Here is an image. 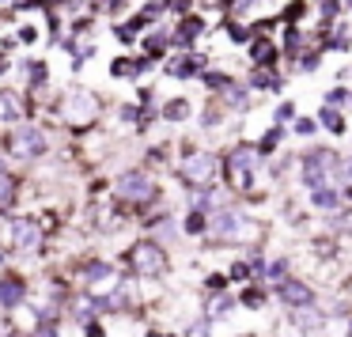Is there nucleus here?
Wrapping results in <instances>:
<instances>
[{
    "label": "nucleus",
    "mask_w": 352,
    "mask_h": 337,
    "mask_svg": "<svg viewBox=\"0 0 352 337\" xmlns=\"http://www.w3.org/2000/svg\"><path fill=\"white\" fill-rule=\"evenodd\" d=\"M125 261H129V269L140 276H163L170 269L167 250H163L160 243H152V239H137V243L125 250Z\"/></svg>",
    "instance_id": "1"
},
{
    "label": "nucleus",
    "mask_w": 352,
    "mask_h": 337,
    "mask_svg": "<svg viewBox=\"0 0 352 337\" xmlns=\"http://www.w3.org/2000/svg\"><path fill=\"white\" fill-rule=\"evenodd\" d=\"M258 148L254 144H235L228 155H223V175L235 190H250L254 182V167H258Z\"/></svg>",
    "instance_id": "2"
},
{
    "label": "nucleus",
    "mask_w": 352,
    "mask_h": 337,
    "mask_svg": "<svg viewBox=\"0 0 352 337\" xmlns=\"http://www.w3.org/2000/svg\"><path fill=\"white\" fill-rule=\"evenodd\" d=\"M182 178L193 190H208V186L220 178V155L212 152H197V148H186V163H182Z\"/></svg>",
    "instance_id": "3"
},
{
    "label": "nucleus",
    "mask_w": 352,
    "mask_h": 337,
    "mask_svg": "<svg viewBox=\"0 0 352 337\" xmlns=\"http://www.w3.org/2000/svg\"><path fill=\"white\" fill-rule=\"evenodd\" d=\"M99 110H102L99 95H95V91H84V87H76V91L65 99V122H69L76 133H84V129H91V125H95Z\"/></svg>",
    "instance_id": "4"
},
{
    "label": "nucleus",
    "mask_w": 352,
    "mask_h": 337,
    "mask_svg": "<svg viewBox=\"0 0 352 337\" xmlns=\"http://www.w3.org/2000/svg\"><path fill=\"white\" fill-rule=\"evenodd\" d=\"M4 148H8L12 155H19V160H34V155L46 152V133H42L38 125H16V129L4 137Z\"/></svg>",
    "instance_id": "5"
},
{
    "label": "nucleus",
    "mask_w": 352,
    "mask_h": 337,
    "mask_svg": "<svg viewBox=\"0 0 352 337\" xmlns=\"http://www.w3.org/2000/svg\"><path fill=\"white\" fill-rule=\"evenodd\" d=\"M118 197H122L125 205H148V201L160 197V190H155V182L144 171H125V175L118 178Z\"/></svg>",
    "instance_id": "6"
},
{
    "label": "nucleus",
    "mask_w": 352,
    "mask_h": 337,
    "mask_svg": "<svg viewBox=\"0 0 352 337\" xmlns=\"http://www.w3.org/2000/svg\"><path fill=\"white\" fill-rule=\"evenodd\" d=\"M8 246L16 254H34L42 246V224L31 220V216H16L8 224Z\"/></svg>",
    "instance_id": "7"
},
{
    "label": "nucleus",
    "mask_w": 352,
    "mask_h": 337,
    "mask_svg": "<svg viewBox=\"0 0 352 337\" xmlns=\"http://www.w3.org/2000/svg\"><path fill=\"white\" fill-rule=\"evenodd\" d=\"M341 171V160H337L333 152H326V148H318V152H307L303 155V182L311 186H326L329 175H337Z\"/></svg>",
    "instance_id": "8"
},
{
    "label": "nucleus",
    "mask_w": 352,
    "mask_h": 337,
    "mask_svg": "<svg viewBox=\"0 0 352 337\" xmlns=\"http://www.w3.org/2000/svg\"><path fill=\"white\" fill-rule=\"evenodd\" d=\"M205 31H208L205 16H201V12H186V16H178L175 31H170V46L175 50H193V42H197Z\"/></svg>",
    "instance_id": "9"
},
{
    "label": "nucleus",
    "mask_w": 352,
    "mask_h": 337,
    "mask_svg": "<svg viewBox=\"0 0 352 337\" xmlns=\"http://www.w3.org/2000/svg\"><path fill=\"white\" fill-rule=\"evenodd\" d=\"M205 69H208V54H193V50H182V54H175V61L163 65V72L175 80H193Z\"/></svg>",
    "instance_id": "10"
},
{
    "label": "nucleus",
    "mask_w": 352,
    "mask_h": 337,
    "mask_svg": "<svg viewBox=\"0 0 352 337\" xmlns=\"http://www.w3.org/2000/svg\"><path fill=\"white\" fill-rule=\"evenodd\" d=\"M280 54L284 50L276 46L269 34H254V42L246 46V57H250L254 69H276V65H280Z\"/></svg>",
    "instance_id": "11"
},
{
    "label": "nucleus",
    "mask_w": 352,
    "mask_h": 337,
    "mask_svg": "<svg viewBox=\"0 0 352 337\" xmlns=\"http://www.w3.org/2000/svg\"><path fill=\"white\" fill-rule=\"evenodd\" d=\"M276 296H280V303L292 307V311L314 303V288H311V284H303V281H296V276H284V281H276Z\"/></svg>",
    "instance_id": "12"
},
{
    "label": "nucleus",
    "mask_w": 352,
    "mask_h": 337,
    "mask_svg": "<svg viewBox=\"0 0 352 337\" xmlns=\"http://www.w3.org/2000/svg\"><path fill=\"white\" fill-rule=\"evenodd\" d=\"M212 231L223 239V243H239V239H246V224H243V216L231 213V208H228V213H220V216L212 220Z\"/></svg>",
    "instance_id": "13"
},
{
    "label": "nucleus",
    "mask_w": 352,
    "mask_h": 337,
    "mask_svg": "<svg viewBox=\"0 0 352 337\" xmlns=\"http://www.w3.org/2000/svg\"><path fill=\"white\" fill-rule=\"evenodd\" d=\"M27 118V107L12 87H0V125H16Z\"/></svg>",
    "instance_id": "14"
},
{
    "label": "nucleus",
    "mask_w": 352,
    "mask_h": 337,
    "mask_svg": "<svg viewBox=\"0 0 352 337\" xmlns=\"http://www.w3.org/2000/svg\"><path fill=\"white\" fill-rule=\"evenodd\" d=\"M27 299V284H23V276H12V273H4L0 276V307H19Z\"/></svg>",
    "instance_id": "15"
},
{
    "label": "nucleus",
    "mask_w": 352,
    "mask_h": 337,
    "mask_svg": "<svg viewBox=\"0 0 352 337\" xmlns=\"http://www.w3.org/2000/svg\"><path fill=\"white\" fill-rule=\"evenodd\" d=\"M140 50H144V54H152L155 61H160L167 50H175V46H170V31H167V27H155V31H148L144 39H140Z\"/></svg>",
    "instance_id": "16"
},
{
    "label": "nucleus",
    "mask_w": 352,
    "mask_h": 337,
    "mask_svg": "<svg viewBox=\"0 0 352 337\" xmlns=\"http://www.w3.org/2000/svg\"><path fill=\"white\" fill-rule=\"evenodd\" d=\"M280 84H284V80H280V72H276V69H254L250 72V87H254V91H280Z\"/></svg>",
    "instance_id": "17"
},
{
    "label": "nucleus",
    "mask_w": 352,
    "mask_h": 337,
    "mask_svg": "<svg viewBox=\"0 0 352 337\" xmlns=\"http://www.w3.org/2000/svg\"><path fill=\"white\" fill-rule=\"evenodd\" d=\"M118 276V269L110 265V261H91V265L84 269V281L91 284V288H99V284H110Z\"/></svg>",
    "instance_id": "18"
},
{
    "label": "nucleus",
    "mask_w": 352,
    "mask_h": 337,
    "mask_svg": "<svg viewBox=\"0 0 352 337\" xmlns=\"http://www.w3.org/2000/svg\"><path fill=\"white\" fill-rule=\"evenodd\" d=\"M23 69H27V87H31V91H42V87L50 84L46 61H23Z\"/></svg>",
    "instance_id": "19"
},
{
    "label": "nucleus",
    "mask_w": 352,
    "mask_h": 337,
    "mask_svg": "<svg viewBox=\"0 0 352 337\" xmlns=\"http://www.w3.org/2000/svg\"><path fill=\"white\" fill-rule=\"evenodd\" d=\"M201 84H205L212 95H223L231 84H235V80H231L228 72H220V69H205V72H201Z\"/></svg>",
    "instance_id": "20"
},
{
    "label": "nucleus",
    "mask_w": 352,
    "mask_h": 337,
    "mask_svg": "<svg viewBox=\"0 0 352 337\" xmlns=\"http://www.w3.org/2000/svg\"><path fill=\"white\" fill-rule=\"evenodd\" d=\"M296 326L307 329V334H311V329H322V326H326V314L314 311V303L311 307H299V311H296Z\"/></svg>",
    "instance_id": "21"
},
{
    "label": "nucleus",
    "mask_w": 352,
    "mask_h": 337,
    "mask_svg": "<svg viewBox=\"0 0 352 337\" xmlns=\"http://www.w3.org/2000/svg\"><path fill=\"white\" fill-rule=\"evenodd\" d=\"M110 76L114 80H125V76H137V57L133 54H122V57H114V61H110Z\"/></svg>",
    "instance_id": "22"
},
{
    "label": "nucleus",
    "mask_w": 352,
    "mask_h": 337,
    "mask_svg": "<svg viewBox=\"0 0 352 337\" xmlns=\"http://www.w3.org/2000/svg\"><path fill=\"white\" fill-rule=\"evenodd\" d=\"M190 110H193V107H190V99H167L160 114L167 118V122H186V118H190Z\"/></svg>",
    "instance_id": "23"
},
{
    "label": "nucleus",
    "mask_w": 352,
    "mask_h": 337,
    "mask_svg": "<svg viewBox=\"0 0 352 337\" xmlns=\"http://www.w3.org/2000/svg\"><path fill=\"white\" fill-rule=\"evenodd\" d=\"M205 311H208V318H228V314L235 311V299L231 296H208Z\"/></svg>",
    "instance_id": "24"
},
{
    "label": "nucleus",
    "mask_w": 352,
    "mask_h": 337,
    "mask_svg": "<svg viewBox=\"0 0 352 337\" xmlns=\"http://www.w3.org/2000/svg\"><path fill=\"white\" fill-rule=\"evenodd\" d=\"M311 205L322 208V213L337 208V190H329V186H314V190H311Z\"/></svg>",
    "instance_id": "25"
},
{
    "label": "nucleus",
    "mask_w": 352,
    "mask_h": 337,
    "mask_svg": "<svg viewBox=\"0 0 352 337\" xmlns=\"http://www.w3.org/2000/svg\"><path fill=\"white\" fill-rule=\"evenodd\" d=\"M322 125H326L329 133H337V137H344V129H349V125H344V118H341V110H337V107H322Z\"/></svg>",
    "instance_id": "26"
},
{
    "label": "nucleus",
    "mask_w": 352,
    "mask_h": 337,
    "mask_svg": "<svg viewBox=\"0 0 352 337\" xmlns=\"http://www.w3.org/2000/svg\"><path fill=\"white\" fill-rule=\"evenodd\" d=\"M307 12H311L307 8V0H288V4L280 8V19L284 23H299V19H307Z\"/></svg>",
    "instance_id": "27"
},
{
    "label": "nucleus",
    "mask_w": 352,
    "mask_h": 337,
    "mask_svg": "<svg viewBox=\"0 0 352 337\" xmlns=\"http://www.w3.org/2000/svg\"><path fill=\"white\" fill-rule=\"evenodd\" d=\"M341 12H344V0H318V19L322 23H337Z\"/></svg>",
    "instance_id": "28"
},
{
    "label": "nucleus",
    "mask_w": 352,
    "mask_h": 337,
    "mask_svg": "<svg viewBox=\"0 0 352 337\" xmlns=\"http://www.w3.org/2000/svg\"><path fill=\"white\" fill-rule=\"evenodd\" d=\"M280 140H284V125H273V129H269L265 137L258 140V152H261V155L276 152V144H280Z\"/></svg>",
    "instance_id": "29"
},
{
    "label": "nucleus",
    "mask_w": 352,
    "mask_h": 337,
    "mask_svg": "<svg viewBox=\"0 0 352 337\" xmlns=\"http://www.w3.org/2000/svg\"><path fill=\"white\" fill-rule=\"evenodd\" d=\"M239 303H243V307H250V311H258V307H265V292H261L258 284H250V288H243Z\"/></svg>",
    "instance_id": "30"
},
{
    "label": "nucleus",
    "mask_w": 352,
    "mask_h": 337,
    "mask_svg": "<svg viewBox=\"0 0 352 337\" xmlns=\"http://www.w3.org/2000/svg\"><path fill=\"white\" fill-rule=\"evenodd\" d=\"M16 201V186H12V175L8 171H0V208H12Z\"/></svg>",
    "instance_id": "31"
},
{
    "label": "nucleus",
    "mask_w": 352,
    "mask_h": 337,
    "mask_svg": "<svg viewBox=\"0 0 352 337\" xmlns=\"http://www.w3.org/2000/svg\"><path fill=\"white\" fill-rule=\"evenodd\" d=\"M318 65H322V46H318V50H303V54H299V65H296V69H299V72H314Z\"/></svg>",
    "instance_id": "32"
},
{
    "label": "nucleus",
    "mask_w": 352,
    "mask_h": 337,
    "mask_svg": "<svg viewBox=\"0 0 352 337\" xmlns=\"http://www.w3.org/2000/svg\"><path fill=\"white\" fill-rule=\"evenodd\" d=\"M205 228H208V220H205V208H197V213H190V216H186V235H201Z\"/></svg>",
    "instance_id": "33"
},
{
    "label": "nucleus",
    "mask_w": 352,
    "mask_h": 337,
    "mask_svg": "<svg viewBox=\"0 0 352 337\" xmlns=\"http://www.w3.org/2000/svg\"><path fill=\"white\" fill-rule=\"evenodd\" d=\"M292 118H296V102H292V99H284L280 107H276L273 122H276V125H284V122H292Z\"/></svg>",
    "instance_id": "34"
},
{
    "label": "nucleus",
    "mask_w": 352,
    "mask_h": 337,
    "mask_svg": "<svg viewBox=\"0 0 352 337\" xmlns=\"http://www.w3.org/2000/svg\"><path fill=\"white\" fill-rule=\"evenodd\" d=\"M91 27H95V16H80V19H72V23H69V31L80 39V34H91Z\"/></svg>",
    "instance_id": "35"
},
{
    "label": "nucleus",
    "mask_w": 352,
    "mask_h": 337,
    "mask_svg": "<svg viewBox=\"0 0 352 337\" xmlns=\"http://www.w3.org/2000/svg\"><path fill=\"white\" fill-rule=\"evenodd\" d=\"M19 42H23V46H34V42H38V27L23 23V27H19Z\"/></svg>",
    "instance_id": "36"
},
{
    "label": "nucleus",
    "mask_w": 352,
    "mask_h": 337,
    "mask_svg": "<svg viewBox=\"0 0 352 337\" xmlns=\"http://www.w3.org/2000/svg\"><path fill=\"white\" fill-rule=\"evenodd\" d=\"M352 95H349V87H333V91H326V102L329 107H341V102H349Z\"/></svg>",
    "instance_id": "37"
},
{
    "label": "nucleus",
    "mask_w": 352,
    "mask_h": 337,
    "mask_svg": "<svg viewBox=\"0 0 352 337\" xmlns=\"http://www.w3.org/2000/svg\"><path fill=\"white\" fill-rule=\"evenodd\" d=\"M269 276H273V281H284V276H288V261H284V258L269 261Z\"/></svg>",
    "instance_id": "38"
},
{
    "label": "nucleus",
    "mask_w": 352,
    "mask_h": 337,
    "mask_svg": "<svg viewBox=\"0 0 352 337\" xmlns=\"http://www.w3.org/2000/svg\"><path fill=\"white\" fill-rule=\"evenodd\" d=\"M250 273H254V265H250V261H235V265H231V276H235V281H246Z\"/></svg>",
    "instance_id": "39"
},
{
    "label": "nucleus",
    "mask_w": 352,
    "mask_h": 337,
    "mask_svg": "<svg viewBox=\"0 0 352 337\" xmlns=\"http://www.w3.org/2000/svg\"><path fill=\"white\" fill-rule=\"evenodd\" d=\"M314 129H318V125H314L311 118H299V122H296V133H299V137H314Z\"/></svg>",
    "instance_id": "40"
},
{
    "label": "nucleus",
    "mask_w": 352,
    "mask_h": 337,
    "mask_svg": "<svg viewBox=\"0 0 352 337\" xmlns=\"http://www.w3.org/2000/svg\"><path fill=\"white\" fill-rule=\"evenodd\" d=\"M34 337H57V322H38V329H34Z\"/></svg>",
    "instance_id": "41"
},
{
    "label": "nucleus",
    "mask_w": 352,
    "mask_h": 337,
    "mask_svg": "<svg viewBox=\"0 0 352 337\" xmlns=\"http://www.w3.org/2000/svg\"><path fill=\"white\" fill-rule=\"evenodd\" d=\"M208 288H212V292H223V288H228V276H223V273H212V276H208Z\"/></svg>",
    "instance_id": "42"
},
{
    "label": "nucleus",
    "mask_w": 352,
    "mask_h": 337,
    "mask_svg": "<svg viewBox=\"0 0 352 337\" xmlns=\"http://www.w3.org/2000/svg\"><path fill=\"white\" fill-rule=\"evenodd\" d=\"M186 337H208V322H193V326L186 329Z\"/></svg>",
    "instance_id": "43"
},
{
    "label": "nucleus",
    "mask_w": 352,
    "mask_h": 337,
    "mask_svg": "<svg viewBox=\"0 0 352 337\" xmlns=\"http://www.w3.org/2000/svg\"><path fill=\"white\" fill-rule=\"evenodd\" d=\"M0 337H16V322L12 318H0Z\"/></svg>",
    "instance_id": "44"
},
{
    "label": "nucleus",
    "mask_w": 352,
    "mask_h": 337,
    "mask_svg": "<svg viewBox=\"0 0 352 337\" xmlns=\"http://www.w3.org/2000/svg\"><path fill=\"white\" fill-rule=\"evenodd\" d=\"M337 175H341V178H344V182H349V186H352V160H341V171H337Z\"/></svg>",
    "instance_id": "45"
},
{
    "label": "nucleus",
    "mask_w": 352,
    "mask_h": 337,
    "mask_svg": "<svg viewBox=\"0 0 352 337\" xmlns=\"http://www.w3.org/2000/svg\"><path fill=\"white\" fill-rule=\"evenodd\" d=\"M12 69V57H8V50H0V76Z\"/></svg>",
    "instance_id": "46"
},
{
    "label": "nucleus",
    "mask_w": 352,
    "mask_h": 337,
    "mask_svg": "<svg viewBox=\"0 0 352 337\" xmlns=\"http://www.w3.org/2000/svg\"><path fill=\"white\" fill-rule=\"evenodd\" d=\"M87 337H107V334H102V326H99V322H91V329H87Z\"/></svg>",
    "instance_id": "47"
},
{
    "label": "nucleus",
    "mask_w": 352,
    "mask_h": 337,
    "mask_svg": "<svg viewBox=\"0 0 352 337\" xmlns=\"http://www.w3.org/2000/svg\"><path fill=\"white\" fill-rule=\"evenodd\" d=\"M148 337H167V334H160V329H148Z\"/></svg>",
    "instance_id": "48"
},
{
    "label": "nucleus",
    "mask_w": 352,
    "mask_h": 337,
    "mask_svg": "<svg viewBox=\"0 0 352 337\" xmlns=\"http://www.w3.org/2000/svg\"><path fill=\"white\" fill-rule=\"evenodd\" d=\"M344 228H349V231H352V213H349V216H344Z\"/></svg>",
    "instance_id": "49"
},
{
    "label": "nucleus",
    "mask_w": 352,
    "mask_h": 337,
    "mask_svg": "<svg viewBox=\"0 0 352 337\" xmlns=\"http://www.w3.org/2000/svg\"><path fill=\"white\" fill-rule=\"evenodd\" d=\"M344 8H349V12H352V0H344Z\"/></svg>",
    "instance_id": "50"
},
{
    "label": "nucleus",
    "mask_w": 352,
    "mask_h": 337,
    "mask_svg": "<svg viewBox=\"0 0 352 337\" xmlns=\"http://www.w3.org/2000/svg\"><path fill=\"white\" fill-rule=\"evenodd\" d=\"M0 171H8V167H4V160H0Z\"/></svg>",
    "instance_id": "51"
},
{
    "label": "nucleus",
    "mask_w": 352,
    "mask_h": 337,
    "mask_svg": "<svg viewBox=\"0 0 352 337\" xmlns=\"http://www.w3.org/2000/svg\"><path fill=\"white\" fill-rule=\"evenodd\" d=\"M0 4H8V0H0ZM12 4H16V0H12Z\"/></svg>",
    "instance_id": "52"
},
{
    "label": "nucleus",
    "mask_w": 352,
    "mask_h": 337,
    "mask_svg": "<svg viewBox=\"0 0 352 337\" xmlns=\"http://www.w3.org/2000/svg\"><path fill=\"white\" fill-rule=\"evenodd\" d=\"M349 337H352V326H349Z\"/></svg>",
    "instance_id": "53"
}]
</instances>
